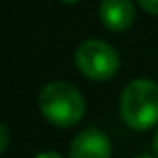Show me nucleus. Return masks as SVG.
<instances>
[{
	"instance_id": "nucleus-1",
	"label": "nucleus",
	"mask_w": 158,
	"mask_h": 158,
	"mask_svg": "<svg viewBox=\"0 0 158 158\" xmlns=\"http://www.w3.org/2000/svg\"><path fill=\"white\" fill-rule=\"evenodd\" d=\"M40 112L58 128H70L84 116V98L68 82H50L42 88L38 98Z\"/></svg>"
},
{
	"instance_id": "nucleus-2",
	"label": "nucleus",
	"mask_w": 158,
	"mask_h": 158,
	"mask_svg": "<svg viewBox=\"0 0 158 158\" xmlns=\"http://www.w3.org/2000/svg\"><path fill=\"white\" fill-rule=\"evenodd\" d=\"M120 114L134 130H148L158 122V84L146 78L132 80L120 98Z\"/></svg>"
},
{
	"instance_id": "nucleus-3",
	"label": "nucleus",
	"mask_w": 158,
	"mask_h": 158,
	"mask_svg": "<svg viewBox=\"0 0 158 158\" xmlns=\"http://www.w3.org/2000/svg\"><path fill=\"white\" fill-rule=\"evenodd\" d=\"M76 68L90 80H108L118 70V54L104 40H84L74 54Z\"/></svg>"
},
{
	"instance_id": "nucleus-4",
	"label": "nucleus",
	"mask_w": 158,
	"mask_h": 158,
	"mask_svg": "<svg viewBox=\"0 0 158 158\" xmlns=\"http://www.w3.org/2000/svg\"><path fill=\"white\" fill-rule=\"evenodd\" d=\"M110 138L100 128H86L70 144V158H110Z\"/></svg>"
},
{
	"instance_id": "nucleus-5",
	"label": "nucleus",
	"mask_w": 158,
	"mask_h": 158,
	"mask_svg": "<svg viewBox=\"0 0 158 158\" xmlns=\"http://www.w3.org/2000/svg\"><path fill=\"white\" fill-rule=\"evenodd\" d=\"M134 4L130 0H102L100 2V20L112 32H122L134 22Z\"/></svg>"
},
{
	"instance_id": "nucleus-6",
	"label": "nucleus",
	"mask_w": 158,
	"mask_h": 158,
	"mask_svg": "<svg viewBox=\"0 0 158 158\" xmlns=\"http://www.w3.org/2000/svg\"><path fill=\"white\" fill-rule=\"evenodd\" d=\"M138 4L144 8L146 12H150V14L158 16V0H138Z\"/></svg>"
},
{
	"instance_id": "nucleus-7",
	"label": "nucleus",
	"mask_w": 158,
	"mask_h": 158,
	"mask_svg": "<svg viewBox=\"0 0 158 158\" xmlns=\"http://www.w3.org/2000/svg\"><path fill=\"white\" fill-rule=\"evenodd\" d=\"M36 158H62V156L54 150H44V152H40V154H36Z\"/></svg>"
},
{
	"instance_id": "nucleus-8",
	"label": "nucleus",
	"mask_w": 158,
	"mask_h": 158,
	"mask_svg": "<svg viewBox=\"0 0 158 158\" xmlns=\"http://www.w3.org/2000/svg\"><path fill=\"white\" fill-rule=\"evenodd\" d=\"M8 146V128L2 124V146H0V150H6Z\"/></svg>"
},
{
	"instance_id": "nucleus-9",
	"label": "nucleus",
	"mask_w": 158,
	"mask_h": 158,
	"mask_svg": "<svg viewBox=\"0 0 158 158\" xmlns=\"http://www.w3.org/2000/svg\"><path fill=\"white\" fill-rule=\"evenodd\" d=\"M154 152H156V156H158V130H156V134H154Z\"/></svg>"
},
{
	"instance_id": "nucleus-10",
	"label": "nucleus",
	"mask_w": 158,
	"mask_h": 158,
	"mask_svg": "<svg viewBox=\"0 0 158 158\" xmlns=\"http://www.w3.org/2000/svg\"><path fill=\"white\" fill-rule=\"evenodd\" d=\"M60 2H64V4H76V2H80V0H60Z\"/></svg>"
},
{
	"instance_id": "nucleus-11",
	"label": "nucleus",
	"mask_w": 158,
	"mask_h": 158,
	"mask_svg": "<svg viewBox=\"0 0 158 158\" xmlns=\"http://www.w3.org/2000/svg\"><path fill=\"white\" fill-rule=\"evenodd\" d=\"M134 158H152V156H146V154H140V156H134Z\"/></svg>"
}]
</instances>
